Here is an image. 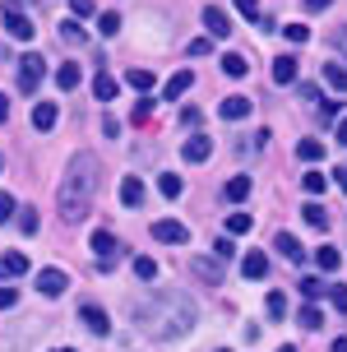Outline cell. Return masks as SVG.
Here are the masks:
<instances>
[{
	"mask_svg": "<svg viewBox=\"0 0 347 352\" xmlns=\"http://www.w3.org/2000/svg\"><path fill=\"white\" fill-rule=\"evenodd\" d=\"M130 316H135V324L144 329V334H153V338H181V334H190V329H194L199 311H194V301L186 297V292L157 287V292H148L144 301L130 306Z\"/></svg>",
	"mask_w": 347,
	"mask_h": 352,
	"instance_id": "obj_1",
	"label": "cell"
},
{
	"mask_svg": "<svg viewBox=\"0 0 347 352\" xmlns=\"http://www.w3.org/2000/svg\"><path fill=\"white\" fill-rule=\"evenodd\" d=\"M98 199V158L93 153H74L60 176V190H56V209L65 223H84L88 209Z\"/></svg>",
	"mask_w": 347,
	"mask_h": 352,
	"instance_id": "obj_2",
	"label": "cell"
},
{
	"mask_svg": "<svg viewBox=\"0 0 347 352\" xmlns=\"http://www.w3.org/2000/svg\"><path fill=\"white\" fill-rule=\"evenodd\" d=\"M0 19H5V33L14 37V42H33V19L23 14V10H19V5H5V10H0Z\"/></svg>",
	"mask_w": 347,
	"mask_h": 352,
	"instance_id": "obj_3",
	"label": "cell"
},
{
	"mask_svg": "<svg viewBox=\"0 0 347 352\" xmlns=\"http://www.w3.org/2000/svg\"><path fill=\"white\" fill-rule=\"evenodd\" d=\"M42 74H47V60H42L37 52H28L23 60H19V93H37Z\"/></svg>",
	"mask_w": 347,
	"mask_h": 352,
	"instance_id": "obj_4",
	"label": "cell"
},
{
	"mask_svg": "<svg viewBox=\"0 0 347 352\" xmlns=\"http://www.w3.org/2000/svg\"><path fill=\"white\" fill-rule=\"evenodd\" d=\"M153 241H162V246H186L190 232H186V223H176V218H157L153 223Z\"/></svg>",
	"mask_w": 347,
	"mask_h": 352,
	"instance_id": "obj_5",
	"label": "cell"
},
{
	"mask_svg": "<svg viewBox=\"0 0 347 352\" xmlns=\"http://www.w3.org/2000/svg\"><path fill=\"white\" fill-rule=\"evenodd\" d=\"M79 320H84L88 334H98V338L111 334V320H107V311H102V306H93V301H84V306H79Z\"/></svg>",
	"mask_w": 347,
	"mask_h": 352,
	"instance_id": "obj_6",
	"label": "cell"
},
{
	"mask_svg": "<svg viewBox=\"0 0 347 352\" xmlns=\"http://www.w3.org/2000/svg\"><path fill=\"white\" fill-rule=\"evenodd\" d=\"M65 287H69V274H65V269H56V264L37 274V292H42V297H60Z\"/></svg>",
	"mask_w": 347,
	"mask_h": 352,
	"instance_id": "obj_7",
	"label": "cell"
},
{
	"mask_svg": "<svg viewBox=\"0 0 347 352\" xmlns=\"http://www.w3.org/2000/svg\"><path fill=\"white\" fill-rule=\"evenodd\" d=\"M181 158L186 162H208L213 158V140H208V135H190V140L181 144Z\"/></svg>",
	"mask_w": 347,
	"mask_h": 352,
	"instance_id": "obj_8",
	"label": "cell"
},
{
	"mask_svg": "<svg viewBox=\"0 0 347 352\" xmlns=\"http://www.w3.org/2000/svg\"><path fill=\"white\" fill-rule=\"evenodd\" d=\"M88 246L98 250V269H111V260H116V236H111V232H93Z\"/></svg>",
	"mask_w": 347,
	"mask_h": 352,
	"instance_id": "obj_9",
	"label": "cell"
},
{
	"mask_svg": "<svg viewBox=\"0 0 347 352\" xmlns=\"http://www.w3.org/2000/svg\"><path fill=\"white\" fill-rule=\"evenodd\" d=\"M204 28H208V37H227V33H232V19H227V10H218V5H204Z\"/></svg>",
	"mask_w": 347,
	"mask_h": 352,
	"instance_id": "obj_10",
	"label": "cell"
},
{
	"mask_svg": "<svg viewBox=\"0 0 347 352\" xmlns=\"http://www.w3.org/2000/svg\"><path fill=\"white\" fill-rule=\"evenodd\" d=\"M28 274V255H19V250H10V255H0V278H23Z\"/></svg>",
	"mask_w": 347,
	"mask_h": 352,
	"instance_id": "obj_11",
	"label": "cell"
},
{
	"mask_svg": "<svg viewBox=\"0 0 347 352\" xmlns=\"http://www.w3.org/2000/svg\"><path fill=\"white\" fill-rule=\"evenodd\" d=\"M56 121H60V107H56V102H37L33 107V125L42 130V135H47V130H56Z\"/></svg>",
	"mask_w": 347,
	"mask_h": 352,
	"instance_id": "obj_12",
	"label": "cell"
},
{
	"mask_svg": "<svg viewBox=\"0 0 347 352\" xmlns=\"http://www.w3.org/2000/svg\"><path fill=\"white\" fill-rule=\"evenodd\" d=\"M273 246L282 250V260H292V264H301V260H306V250H301V241H296L292 232H278V236H273Z\"/></svg>",
	"mask_w": 347,
	"mask_h": 352,
	"instance_id": "obj_13",
	"label": "cell"
},
{
	"mask_svg": "<svg viewBox=\"0 0 347 352\" xmlns=\"http://www.w3.org/2000/svg\"><path fill=\"white\" fill-rule=\"evenodd\" d=\"M190 84H194V74H190V70H176L172 79L162 84V98L172 102V98H181V93H190Z\"/></svg>",
	"mask_w": 347,
	"mask_h": 352,
	"instance_id": "obj_14",
	"label": "cell"
},
{
	"mask_svg": "<svg viewBox=\"0 0 347 352\" xmlns=\"http://www.w3.org/2000/svg\"><path fill=\"white\" fill-rule=\"evenodd\" d=\"M296 65H301L296 56H278V60H273V84L278 88H282V84H296Z\"/></svg>",
	"mask_w": 347,
	"mask_h": 352,
	"instance_id": "obj_15",
	"label": "cell"
},
{
	"mask_svg": "<svg viewBox=\"0 0 347 352\" xmlns=\"http://www.w3.org/2000/svg\"><path fill=\"white\" fill-rule=\"evenodd\" d=\"M121 204L125 209H139V204H144V181H139V176H125L121 181Z\"/></svg>",
	"mask_w": 347,
	"mask_h": 352,
	"instance_id": "obj_16",
	"label": "cell"
},
{
	"mask_svg": "<svg viewBox=\"0 0 347 352\" xmlns=\"http://www.w3.org/2000/svg\"><path fill=\"white\" fill-rule=\"evenodd\" d=\"M218 111H223V121H241V116H250V102H245L241 93H232V98H223Z\"/></svg>",
	"mask_w": 347,
	"mask_h": 352,
	"instance_id": "obj_17",
	"label": "cell"
},
{
	"mask_svg": "<svg viewBox=\"0 0 347 352\" xmlns=\"http://www.w3.org/2000/svg\"><path fill=\"white\" fill-rule=\"evenodd\" d=\"M194 278H204V283L218 287V283H223V260H218V255H213V260H194Z\"/></svg>",
	"mask_w": 347,
	"mask_h": 352,
	"instance_id": "obj_18",
	"label": "cell"
},
{
	"mask_svg": "<svg viewBox=\"0 0 347 352\" xmlns=\"http://www.w3.org/2000/svg\"><path fill=\"white\" fill-rule=\"evenodd\" d=\"M223 199H232V204L250 199V176H232V181L223 186Z\"/></svg>",
	"mask_w": 347,
	"mask_h": 352,
	"instance_id": "obj_19",
	"label": "cell"
},
{
	"mask_svg": "<svg viewBox=\"0 0 347 352\" xmlns=\"http://www.w3.org/2000/svg\"><path fill=\"white\" fill-rule=\"evenodd\" d=\"M301 218H306V228L329 232V213H324V204H306V209H301Z\"/></svg>",
	"mask_w": 347,
	"mask_h": 352,
	"instance_id": "obj_20",
	"label": "cell"
},
{
	"mask_svg": "<svg viewBox=\"0 0 347 352\" xmlns=\"http://www.w3.org/2000/svg\"><path fill=\"white\" fill-rule=\"evenodd\" d=\"M241 274L245 278H264V274H269V260H264L260 250H250V255L241 260Z\"/></svg>",
	"mask_w": 347,
	"mask_h": 352,
	"instance_id": "obj_21",
	"label": "cell"
},
{
	"mask_svg": "<svg viewBox=\"0 0 347 352\" xmlns=\"http://www.w3.org/2000/svg\"><path fill=\"white\" fill-rule=\"evenodd\" d=\"M245 70H250V65H245L241 52H227L223 56V74H227V79H245Z\"/></svg>",
	"mask_w": 347,
	"mask_h": 352,
	"instance_id": "obj_22",
	"label": "cell"
},
{
	"mask_svg": "<svg viewBox=\"0 0 347 352\" xmlns=\"http://www.w3.org/2000/svg\"><path fill=\"white\" fill-rule=\"evenodd\" d=\"M324 84H329L333 93H347V65H338V60L324 65Z\"/></svg>",
	"mask_w": 347,
	"mask_h": 352,
	"instance_id": "obj_23",
	"label": "cell"
},
{
	"mask_svg": "<svg viewBox=\"0 0 347 352\" xmlns=\"http://www.w3.org/2000/svg\"><path fill=\"white\" fill-rule=\"evenodd\" d=\"M296 158H301V162H320V158H324V144H320V140H301V144H296Z\"/></svg>",
	"mask_w": 347,
	"mask_h": 352,
	"instance_id": "obj_24",
	"label": "cell"
},
{
	"mask_svg": "<svg viewBox=\"0 0 347 352\" xmlns=\"http://www.w3.org/2000/svg\"><path fill=\"white\" fill-rule=\"evenodd\" d=\"M56 88H60V93L79 88V65H60V70H56Z\"/></svg>",
	"mask_w": 347,
	"mask_h": 352,
	"instance_id": "obj_25",
	"label": "cell"
},
{
	"mask_svg": "<svg viewBox=\"0 0 347 352\" xmlns=\"http://www.w3.org/2000/svg\"><path fill=\"white\" fill-rule=\"evenodd\" d=\"M250 228H255V218H250V213H232V218H227V236H245Z\"/></svg>",
	"mask_w": 347,
	"mask_h": 352,
	"instance_id": "obj_26",
	"label": "cell"
},
{
	"mask_svg": "<svg viewBox=\"0 0 347 352\" xmlns=\"http://www.w3.org/2000/svg\"><path fill=\"white\" fill-rule=\"evenodd\" d=\"M93 93H98V102H111V98H116V79H111V74H98V79H93Z\"/></svg>",
	"mask_w": 347,
	"mask_h": 352,
	"instance_id": "obj_27",
	"label": "cell"
},
{
	"mask_svg": "<svg viewBox=\"0 0 347 352\" xmlns=\"http://www.w3.org/2000/svg\"><path fill=\"white\" fill-rule=\"evenodd\" d=\"M320 324H324V311H320L315 301H306V306H301V329H320Z\"/></svg>",
	"mask_w": 347,
	"mask_h": 352,
	"instance_id": "obj_28",
	"label": "cell"
},
{
	"mask_svg": "<svg viewBox=\"0 0 347 352\" xmlns=\"http://www.w3.org/2000/svg\"><path fill=\"white\" fill-rule=\"evenodd\" d=\"M98 33H102V37H116V33H121V14H116V10L98 14Z\"/></svg>",
	"mask_w": 347,
	"mask_h": 352,
	"instance_id": "obj_29",
	"label": "cell"
},
{
	"mask_svg": "<svg viewBox=\"0 0 347 352\" xmlns=\"http://www.w3.org/2000/svg\"><path fill=\"white\" fill-rule=\"evenodd\" d=\"M157 190L167 195V199H176V195L186 190V181H181V176H172V172H167V176H157Z\"/></svg>",
	"mask_w": 347,
	"mask_h": 352,
	"instance_id": "obj_30",
	"label": "cell"
},
{
	"mask_svg": "<svg viewBox=\"0 0 347 352\" xmlns=\"http://www.w3.org/2000/svg\"><path fill=\"white\" fill-rule=\"evenodd\" d=\"M301 297H306V301H320V297H329V287H324L320 278H301Z\"/></svg>",
	"mask_w": 347,
	"mask_h": 352,
	"instance_id": "obj_31",
	"label": "cell"
},
{
	"mask_svg": "<svg viewBox=\"0 0 347 352\" xmlns=\"http://www.w3.org/2000/svg\"><path fill=\"white\" fill-rule=\"evenodd\" d=\"M264 311H269V320H282V316H287V297H282V292H269Z\"/></svg>",
	"mask_w": 347,
	"mask_h": 352,
	"instance_id": "obj_32",
	"label": "cell"
},
{
	"mask_svg": "<svg viewBox=\"0 0 347 352\" xmlns=\"http://www.w3.org/2000/svg\"><path fill=\"white\" fill-rule=\"evenodd\" d=\"M135 278L153 283V278H157V260H148V255H139V260H135Z\"/></svg>",
	"mask_w": 347,
	"mask_h": 352,
	"instance_id": "obj_33",
	"label": "cell"
},
{
	"mask_svg": "<svg viewBox=\"0 0 347 352\" xmlns=\"http://www.w3.org/2000/svg\"><path fill=\"white\" fill-rule=\"evenodd\" d=\"M125 84L139 88V93H148V88H153V74H148V70H130V74H125Z\"/></svg>",
	"mask_w": 347,
	"mask_h": 352,
	"instance_id": "obj_34",
	"label": "cell"
},
{
	"mask_svg": "<svg viewBox=\"0 0 347 352\" xmlns=\"http://www.w3.org/2000/svg\"><path fill=\"white\" fill-rule=\"evenodd\" d=\"M315 260H320V269H324V274H333V269H338V250H333V246H320V250H315Z\"/></svg>",
	"mask_w": 347,
	"mask_h": 352,
	"instance_id": "obj_35",
	"label": "cell"
},
{
	"mask_svg": "<svg viewBox=\"0 0 347 352\" xmlns=\"http://www.w3.org/2000/svg\"><path fill=\"white\" fill-rule=\"evenodd\" d=\"M60 37L79 47V42H84V28H79V19H65V23H60Z\"/></svg>",
	"mask_w": 347,
	"mask_h": 352,
	"instance_id": "obj_36",
	"label": "cell"
},
{
	"mask_svg": "<svg viewBox=\"0 0 347 352\" xmlns=\"http://www.w3.org/2000/svg\"><path fill=\"white\" fill-rule=\"evenodd\" d=\"M301 186H306L311 195H324V186H329V176H320V172H306V176H301Z\"/></svg>",
	"mask_w": 347,
	"mask_h": 352,
	"instance_id": "obj_37",
	"label": "cell"
},
{
	"mask_svg": "<svg viewBox=\"0 0 347 352\" xmlns=\"http://www.w3.org/2000/svg\"><path fill=\"white\" fill-rule=\"evenodd\" d=\"M14 213H19L14 195H10V190H0V223H10V218H14Z\"/></svg>",
	"mask_w": 347,
	"mask_h": 352,
	"instance_id": "obj_38",
	"label": "cell"
},
{
	"mask_svg": "<svg viewBox=\"0 0 347 352\" xmlns=\"http://www.w3.org/2000/svg\"><path fill=\"white\" fill-rule=\"evenodd\" d=\"M329 301H333V311H343V316H347V287H343V283H333V287H329Z\"/></svg>",
	"mask_w": 347,
	"mask_h": 352,
	"instance_id": "obj_39",
	"label": "cell"
},
{
	"mask_svg": "<svg viewBox=\"0 0 347 352\" xmlns=\"http://www.w3.org/2000/svg\"><path fill=\"white\" fill-rule=\"evenodd\" d=\"M213 255H218V260H232V255H236L232 236H218V241H213Z\"/></svg>",
	"mask_w": 347,
	"mask_h": 352,
	"instance_id": "obj_40",
	"label": "cell"
},
{
	"mask_svg": "<svg viewBox=\"0 0 347 352\" xmlns=\"http://www.w3.org/2000/svg\"><path fill=\"white\" fill-rule=\"evenodd\" d=\"M282 33H287V42H306V37H311V28H306V23H287Z\"/></svg>",
	"mask_w": 347,
	"mask_h": 352,
	"instance_id": "obj_41",
	"label": "cell"
},
{
	"mask_svg": "<svg viewBox=\"0 0 347 352\" xmlns=\"http://www.w3.org/2000/svg\"><path fill=\"white\" fill-rule=\"evenodd\" d=\"M320 121H324V125L338 121V102H324V98H320Z\"/></svg>",
	"mask_w": 347,
	"mask_h": 352,
	"instance_id": "obj_42",
	"label": "cell"
},
{
	"mask_svg": "<svg viewBox=\"0 0 347 352\" xmlns=\"http://www.w3.org/2000/svg\"><path fill=\"white\" fill-rule=\"evenodd\" d=\"M19 228L33 236V232H37V213H33V209H23V213H19Z\"/></svg>",
	"mask_w": 347,
	"mask_h": 352,
	"instance_id": "obj_43",
	"label": "cell"
},
{
	"mask_svg": "<svg viewBox=\"0 0 347 352\" xmlns=\"http://www.w3.org/2000/svg\"><path fill=\"white\" fill-rule=\"evenodd\" d=\"M14 301H19V287H0V311H10Z\"/></svg>",
	"mask_w": 347,
	"mask_h": 352,
	"instance_id": "obj_44",
	"label": "cell"
},
{
	"mask_svg": "<svg viewBox=\"0 0 347 352\" xmlns=\"http://www.w3.org/2000/svg\"><path fill=\"white\" fill-rule=\"evenodd\" d=\"M236 10H241L245 19H264V14H260V5H255V0H236Z\"/></svg>",
	"mask_w": 347,
	"mask_h": 352,
	"instance_id": "obj_45",
	"label": "cell"
},
{
	"mask_svg": "<svg viewBox=\"0 0 347 352\" xmlns=\"http://www.w3.org/2000/svg\"><path fill=\"white\" fill-rule=\"evenodd\" d=\"M69 10H74L79 19H88V14H93V0H69Z\"/></svg>",
	"mask_w": 347,
	"mask_h": 352,
	"instance_id": "obj_46",
	"label": "cell"
},
{
	"mask_svg": "<svg viewBox=\"0 0 347 352\" xmlns=\"http://www.w3.org/2000/svg\"><path fill=\"white\" fill-rule=\"evenodd\" d=\"M102 135H107V140H116V135H121V121H116V116H107V121H102Z\"/></svg>",
	"mask_w": 347,
	"mask_h": 352,
	"instance_id": "obj_47",
	"label": "cell"
},
{
	"mask_svg": "<svg viewBox=\"0 0 347 352\" xmlns=\"http://www.w3.org/2000/svg\"><path fill=\"white\" fill-rule=\"evenodd\" d=\"M181 125H199V107H186L181 111Z\"/></svg>",
	"mask_w": 347,
	"mask_h": 352,
	"instance_id": "obj_48",
	"label": "cell"
},
{
	"mask_svg": "<svg viewBox=\"0 0 347 352\" xmlns=\"http://www.w3.org/2000/svg\"><path fill=\"white\" fill-rule=\"evenodd\" d=\"M333 0H306V10H311V14H320V10H329Z\"/></svg>",
	"mask_w": 347,
	"mask_h": 352,
	"instance_id": "obj_49",
	"label": "cell"
},
{
	"mask_svg": "<svg viewBox=\"0 0 347 352\" xmlns=\"http://www.w3.org/2000/svg\"><path fill=\"white\" fill-rule=\"evenodd\" d=\"M10 121V98H5V93H0V125Z\"/></svg>",
	"mask_w": 347,
	"mask_h": 352,
	"instance_id": "obj_50",
	"label": "cell"
},
{
	"mask_svg": "<svg viewBox=\"0 0 347 352\" xmlns=\"http://www.w3.org/2000/svg\"><path fill=\"white\" fill-rule=\"evenodd\" d=\"M333 181H338V186H343V190H347V162H343V167H338V172H333Z\"/></svg>",
	"mask_w": 347,
	"mask_h": 352,
	"instance_id": "obj_51",
	"label": "cell"
},
{
	"mask_svg": "<svg viewBox=\"0 0 347 352\" xmlns=\"http://www.w3.org/2000/svg\"><path fill=\"white\" fill-rule=\"evenodd\" d=\"M338 144H343V148H347V116H343V121H338Z\"/></svg>",
	"mask_w": 347,
	"mask_h": 352,
	"instance_id": "obj_52",
	"label": "cell"
},
{
	"mask_svg": "<svg viewBox=\"0 0 347 352\" xmlns=\"http://www.w3.org/2000/svg\"><path fill=\"white\" fill-rule=\"evenodd\" d=\"M333 42H338V47L347 52V28H338V33H333Z\"/></svg>",
	"mask_w": 347,
	"mask_h": 352,
	"instance_id": "obj_53",
	"label": "cell"
},
{
	"mask_svg": "<svg viewBox=\"0 0 347 352\" xmlns=\"http://www.w3.org/2000/svg\"><path fill=\"white\" fill-rule=\"evenodd\" d=\"M333 352H347V338H333Z\"/></svg>",
	"mask_w": 347,
	"mask_h": 352,
	"instance_id": "obj_54",
	"label": "cell"
},
{
	"mask_svg": "<svg viewBox=\"0 0 347 352\" xmlns=\"http://www.w3.org/2000/svg\"><path fill=\"white\" fill-rule=\"evenodd\" d=\"M278 352H296V348H292V343H282V348H278Z\"/></svg>",
	"mask_w": 347,
	"mask_h": 352,
	"instance_id": "obj_55",
	"label": "cell"
},
{
	"mask_svg": "<svg viewBox=\"0 0 347 352\" xmlns=\"http://www.w3.org/2000/svg\"><path fill=\"white\" fill-rule=\"evenodd\" d=\"M56 352H74V348H56Z\"/></svg>",
	"mask_w": 347,
	"mask_h": 352,
	"instance_id": "obj_56",
	"label": "cell"
},
{
	"mask_svg": "<svg viewBox=\"0 0 347 352\" xmlns=\"http://www.w3.org/2000/svg\"><path fill=\"white\" fill-rule=\"evenodd\" d=\"M0 167H5V158H0Z\"/></svg>",
	"mask_w": 347,
	"mask_h": 352,
	"instance_id": "obj_57",
	"label": "cell"
},
{
	"mask_svg": "<svg viewBox=\"0 0 347 352\" xmlns=\"http://www.w3.org/2000/svg\"><path fill=\"white\" fill-rule=\"evenodd\" d=\"M218 352H227V348H218Z\"/></svg>",
	"mask_w": 347,
	"mask_h": 352,
	"instance_id": "obj_58",
	"label": "cell"
}]
</instances>
